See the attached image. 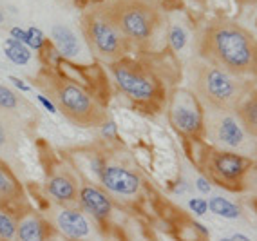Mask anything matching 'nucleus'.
<instances>
[{
	"label": "nucleus",
	"mask_w": 257,
	"mask_h": 241,
	"mask_svg": "<svg viewBox=\"0 0 257 241\" xmlns=\"http://www.w3.org/2000/svg\"><path fill=\"white\" fill-rule=\"evenodd\" d=\"M201 53L208 64L234 76L250 74L257 67L255 38L232 20H217L205 29Z\"/></svg>",
	"instance_id": "1"
},
{
	"label": "nucleus",
	"mask_w": 257,
	"mask_h": 241,
	"mask_svg": "<svg viewBox=\"0 0 257 241\" xmlns=\"http://www.w3.org/2000/svg\"><path fill=\"white\" fill-rule=\"evenodd\" d=\"M40 85L51 94L56 109L65 118L82 127L100 126L105 122V107L94 94L76 80L58 73H46L40 78Z\"/></svg>",
	"instance_id": "2"
},
{
	"label": "nucleus",
	"mask_w": 257,
	"mask_h": 241,
	"mask_svg": "<svg viewBox=\"0 0 257 241\" xmlns=\"http://www.w3.org/2000/svg\"><path fill=\"white\" fill-rule=\"evenodd\" d=\"M100 8L133 46L151 42L163 19L152 0H105Z\"/></svg>",
	"instance_id": "3"
},
{
	"label": "nucleus",
	"mask_w": 257,
	"mask_h": 241,
	"mask_svg": "<svg viewBox=\"0 0 257 241\" xmlns=\"http://www.w3.org/2000/svg\"><path fill=\"white\" fill-rule=\"evenodd\" d=\"M243 84L237 76L208 62L196 65L194 94L203 105L217 111H234L243 100Z\"/></svg>",
	"instance_id": "4"
},
{
	"label": "nucleus",
	"mask_w": 257,
	"mask_h": 241,
	"mask_svg": "<svg viewBox=\"0 0 257 241\" xmlns=\"http://www.w3.org/2000/svg\"><path fill=\"white\" fill-rule=\"evenodd\" d=\"M82 29L91 53L103 62L112 64L121 58H127L128 51L133 49V44L123 37V33L116 28L114 22L100 6H94L85 11Z\"/></svg>",
	"instance_id": "5"
},
{
	"label": "nucleus",
	"mask_w": 257,
	"mask_h": 241,
	"mask_svg": "<svg viewBox=\"0 0 257 241\" xmlns=\"http://www.w3.org/2000/svg\"><path fill=\"white\" fill-rule=\"evenodd\" d=\"M110 74L119 93L136 103H158L163 98L160 78L142 62L121 58L110 64Z\"/></svg>",
	"instance_id": "6"
},
{
	"label": "nucleus",
	"mask_w": 257,
	"mask_h": 241,
	"mask_svg": "<svg viewBox=\"0 0 257 241\" xmlns=\"http://www.w3.org/2000/svg\"><path fill=\"white\" fill-rule=\"evenodd\" d=\"M170 126L187 138H199L205 133V109L199 98L190 91L176 89L167 103Z\"/></svg>",
	"instance_id": "7"
},
{
	"label": "nucleus",
	"mask_w": 257,
	"mask_h": 241,
	"mask_svg": "<svg viewBox=\"0 0 257 241\" xmlns=\"http://www.w3.org/2000/svg\"><path fill=\"white\" fill-rule=\"evenodd\" d=\"M212 142L219 144L221 147H226L225 151H234L246 145V129L241 124L237 114H232V111H217L210 109L205 112V133Z\"/></svg>",
	"instance_id": "8"
},
{
	"label": "nucleus",
	"mask_w": 257,
	"mask_h": 241,
	"mask_svg": "<svg viewBox=\"0 0 257 241\" xmlns=\"http://www.w3.org/2000/svg\"><path fill=\"white\" fill-rule=\"evenodd\" d=\"M252 167V160L234 151H212L207 154V169L210 174L223 181L225 185L241 183L248 171Z\"/></svg>",
	"instance_id": "9"
},
{
	"label": "nucleus",
	"mask_w": 257,
	"mask_h": 241,
	"mask_svg": "<svg viewBox=\"0 0 257 241\" xmlns=\"http://www.w3.org/2000/svg\"><path fill=\"white\" fill-rule=\"evenodd\" d=\"M98 180L101 189L109 196H116V198H134L140 194L143 185V180L138 172L116 163H107L101 169Z\"/></svg>",
	"instance_id": "10"
},
{
	"label": "nucleus",
	"mask_w": 257,
	"mask_h": 241,
	"mask_svg": "<svg viewBox=\"0 0 257 241\" xmlns=\"http://www.w3.org/2000/svg\"><path fill=\"white\" fill-rule=\"evenodd\" d=\"M51 225L56 230L65 236L71 241H85L91 237L92 234V223L89 216L82 212L78 207L74 205H67L62 207L58 205L53 210V218H51Z\"/></svg>",
	"instance_id": "11"
},
{
	"label": "nucleus",
	"mask_w": 257,
	"mask_h": 241,
	"mask_svg": "<svg viewBox=\"0 0 257 241\" xmlns=\"http://www.w3.org/2000/svg\"><path fill=\"white\" fill-rule=\"evenodd\" d=\"M76 207L85 216H91L98 223H105L110 218L112 210H114L112 198L101 187L94 185V183H83V185H80Z\"/></svg>",
	"instance_id": "12"
},
{
	"label": "nucleus",
	"mask_w": 257,
	"mask_h": 241,
	"mask_svg": "<svg viewBox=\"0 0 257 241\" xmlns=\"http://www.w3.org/2000/svg\"><path fill=\"white\" fill-rule=\"evenodd\" d=\"M80 183L69 171H56L46 180V194L56 205H76Z\"/></svg>",
	"instance_id": "13"
},
{
	"label": "nucleus",
	"mask_w": 257,
	"mask_h": 241,
	"mask_svg": "<svg viewBox=\"0 0 257 241\" xmlns=\"http://www.w3.org/2000/svg\"><path fill=\"white\" fill-rule=\"evenodd\" d=\"M51 225L38 212L28 210L17 218L15 241H49Z\"/></svg>",
	"instance_id": "14"
},
{
	"label": "nucleus",
	"mask_w": 257,
	"mask_h": 241,
	"mask_svg": "<svg viewBox=\"0 0 257 241\" xmlns=\"http://www.w3.org/2000/svg\"><path fill=\"white\" fill-rule=\"evenodd\" d=\"M20 145V124L13 112L0 109V154L11 156Z\"/></svg>",
	"instance_id": "15"
},
{
	"label": "nucleus",
	"mask_w": 257,
	"mask_h": 241,
	"mask_svg": "<svg viewBox=\"0 0 257 241\" xmlns=\"http://www.w3.org/2000/svg\"><path fill=\"white\" fill-rule=\"evenodd\" d=\"M51 40L55 44L56 53L60 55V58H74L80 53V44L78 38L71 31L67 26L56 24L51 29Z\"/></svg>",
	"instance_id": "16"
},
{
	"label": "nucleus",
	"mask_w": 257,
	"mask_h": 241,
	"mask_svg": "<svg viewBox=\"0 0 257 241\" xmlns=\"http://www.w3.org/2000/svg\"><path fill=\"white\" fill-rule=\"evenodd\" d=\"M24 198V190L20 181L17 180V176L13 174L8 163L0 158V201H20Z\"/></svg>",
	"instance_id": "17"
},
{
	"label": "nucleus",
	"mask_w": 257,
	"mask_h": 241,
	"mask_svg": "<svg viewBox=\"0 0 257 241\" xmlns=\"http://www.w3.org/2000/svg\"><path fill=\"white\" fill-rule=\"evenodd\" d=\"M2 49H4L6 58L15 65H28L31 62V49H29L26 44L19 42V40H13V38H6L4 44H2Z\"/></svg>",
	"instance_id": "18"
},
{
	"label": "nucleus",
	"mask_w": 257,
	"mask_h": 241,
	"mask_svg": "<svg viewBox=\"0 0 257 241\" xmlns=\"http://www.w3.org/2000/svg\"><path fill=\"white\" fill-rule=\"evenodd\" d=\"M208 212H212L214 216H219L223 219H237L241 216L239 205L232 203L230 199L223 198V196H212L208 199Z\"/></svg>",
	"instance_id": "19"
},
{
	"label": "nucleus",
	"mask_w": 257,
	"mask_h": 241,
	"mask_svg": "<svg viewBox=\"0 0 257 241\" xmlns=\"http://www.w3.org/2000/svg\"><path fill=\"white\" fill-rule=\"evenodd\" d=\"M237 116L244 129L257 135V94L255 96H248L243 103H239Z\"/></svg>",
	"instance_id": "20"
},
{
	"label": "nucleus",
	"mask_w": 257,
	"mask_h": 241,
	"mask_svg": "<svg viewBox=\"0 0 257 241\" xmlns=\"http://www.w3.org/2000/svg\"><path fill=\"white\" fill-rule=\"evenodd\" d=\"M17 236V216L0 205V241H15Z\"/></svg>",
	"instance_id": "21"
},
{
	"label": "nucleus",
	"mask_w": 257,
	"mask_h": 241,
	"mask_svg": "<svg viewBox=\"0 0 257 241\" xmlns=\"http://www.w3.org/2000/svg\"><path fill=\"white\" fill-rule=\"evenodd\" d=\"M20 107V98L8 85L0 84V109L8 112H17Z\"/></svg>",
	"instance_id": "22"
},
{
	"label": "nucleus",
	"mask_w": 257,
	"mask_h": 241,
	"mask_svg": "<svg viewBox=\"0 0 257 241\" xmlns=\"http://www.w3.org/2000/svg\"><path fill=\"white\" fill-rule=\"evenodd\" d=\"M188 42V33L187 29L183 28V26H178V24H174V26H170L169 29V46L172 47V51H181L185 46H187Z\"/></svg>",
	"instance_id": "23"
},
{
	"label": "nucleus",
	"mask_w": 257,
	"mask_h": 241,
	"mask_svg": "<svg viewBox=\"0 0 257 241\" xmlns=\"http://www.w3.org/2000/svg\"><path fill=\"white\" fill-rule=\"evenodd\" d=\"M28 33V38H26V46L31 49V51H44L47 47V38L46 35L42 33V29H38L37 26H31V28H26Z\"/></svg>",
	"instance_id": "24"
},
{
	"label": "nucleus",
	"mask_w": 257,
	"mask_h": 241,
	"mask_svg": "<svg viewBox=\"0 0 257 241\" xmlns=\"http://www.w3.org/2000/svg\"><path fill=\"white\" fill-rule=\"evenodd\" d=\"M188 209L192 210L194 216L201 218V216H205V214L208 212V199L192 196V198L188 199Z\"/></svg>",
	"instance_id": "25"
},
{
	"label": "nucleus",
	"mask_w": 257,
	"mask_h": 241,
	"mask_svg": "<svg viewBox=\"0 0 257 241\" xmlns=\"http://www.w3.org/2000/svg\"><path fill=\"white\" fill-rule=\"evenodd\" d=\"M100 133L105 140H116L118 138V126L114 120H105L100 124Z\"/></svg>",
	"instance_id": "26"
},
{
	"label": "nucleus",
	"mask_w": 257,
	"mask_h": 241,
	"mask_svg": "<svg viewBox=\"0 0 257 241\" xmlns=\"http://www.w3.org/2000/svg\"><path fill=\"white\" fill-rule=\"evenodd\" d=\"M37 102L40 103V105L44 107L46 111H49L51 114H56V112H58V109H56L55 102H53V100H51L49 96H46V94H38V96H37Z\"/></svg>",
	"instance_id": "27"
},
{
	"label": "nucleus",
	"mask_w": 257,
	"mask_h": 241,
	"mask_svg": "<svg viewBox=\"0 0 257 241\" xmlns=\"http://www.w3.org/2000/svg\"><path fill=\"white\" fill-rule=\"evenodd\" d=\"M196 189L201 192V194H210L212 192V183L208 178L205 176H198L196 178Z\"/></svg>",
	"instance_id": "28"
},
{
	"label": "nucleus",
	"mask_w": 257,
	"mask_h": 241,
	"mask_svg": "<svg viewBox=\"0 0 257 241\" xmlns=\"http://www.w3.org/2000/svg\"><path fill=\"white\" fill-rule=\"evenodd\" d=\"M8 80L13 84L15 89H19L20 93H31V85H28L22 78H19V76H13V74H11V76H8Z\"/></svg>",
	"instance_id": "29"
},
{
	"label": "nucleus",
	"mask_w": 257,
	"mask_h": 241,
	"mask_svg": "<svg viewBox=\"0 0 257 241\" xmlns=\"http://www.w3.org/2000/svg\"><path fill=\"white\" fill-rule=\"evenodd\" d=\"M10 38H13V40H19V42L26 44V38H28V33H26V29L20 28V26H13V28L10 29Z\"/></svg>",
	"instance_id": "30"
},
{
	"label": "nucleus",
	"mask_w": 257,
	"mask_h": 241,
	"mask_svg": "<svg viewBox=\"0 0 257 241\" xmlns=\"http://www.w3.org/2000/svg\"><path fill=\"white\" fill-rule=\"evenodd\" d=\"M188 189H190V185H188L187 181H185V180H179L178 183L174 185V189H172V190H174L176 194H185V192H187Z\"/></svg>",
	"instance_id": "31"
},
{
	"label": "nucleus",
	"mask_w": 257,
	"mask_h": 241,
	"mask_svg": "<svg viewBox=\"0 0 257 241\" xmlns=\"http://www.w3.org/2000/svg\"><path fill=\"white\" fill-rule=\"evenodd\" d=\"M192 228H196V230H199L203 234V236H207L208 237V234H210V232H208V228L205 227V225H201V223L199 221H192Z\"/></svg>",
	"instance_id": "32"
},
{
	"label": "nucleus",
	"mask_w": 257,
	"mask_h": 241,
	"mask_svg": "<svg viewBox=\"0 0 257 241\" xmlns=\"http://www.w3.org/2000/svg\"><path fill=\"white\" fill-rule=\"evenodd\" d=\"M232 241H252L246 234H241V232H235L234 236H232Z\"/></svg>",
	"instance_id": "33"
},
{
	"label": "nucleus",
	"mask_w": 257,
	"mask_h": 241,
	"mask_svg": "<svg viewBox=\"0 0 257 241\" xmlns=\"http://www.w3.org/2000/svg\"><path fill=\"white\" fill-rule=\"evenodd\" d=\"M2 24H4V13L0 11V26H2Z\"/></svg>",
	"instance_id": "34"
},
{
	"label": "nucleus",
	"mask_w": 257,
	"mask_h": 241,
	"mask_svg": "<svg viewBox=\"0 0 257 241\" xmlns=\"http://www.w3.org/2000/svg\"><path fill=\"white\" fill-rule=\"evenodd\" d=\"M219 241H232V237H221Z\"/></svg>",
	"instance_id": "35"
},
{
	"label": "nucleus",
	"mask_w": 257,
	"mask_h": 241,
	"mask_svg": "<svg viewBox=\"0 0 257 241\" xmlns=\"http://www.w3.org/2000/svg\"><path fill=\"white\" fill-rule=\"evenodd\" d=\"M255 26H257V22H255Z\"/></svg>",
	"instance_id": "36"
}]
</instances>
